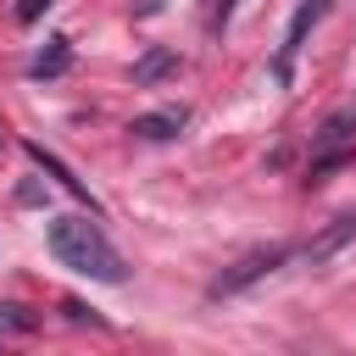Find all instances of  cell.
<instances>
[{
  "label": "cell",
  "mask_w": 356,
  "mask_h": 356,
  "mask_svg": "<svg viewBox=\"0 0 356 356\" xmlns=\"http://www.w3.org/2000/svg\"><path fill=\"white\" fill-rule=\"evenodd\" d=\"M44 239H50V256H56L67 273H78V278H95V284H122V278H128L117 245H111L106 228L89 222V217H50Z\"/></svg>",
  "instance_id": "1"
},
{
  "label": "cell",
  "mask_w": 356,
  "mask_h": 356,
  "mask_svg": "<svg viewBox=\"0 0 356 356\" xmlns=\"http://www.w3.org/2000/svg\"><path fill=\"white\" fill-rule=\"evenodd\" d=\"M328 6L334 0H300L295 11H289V28H284V44H278V61H273V72H278V83H289L295 78V56H300V44H306V33L328 17Z\"/></svg>",
  "instance_id": "2"
},
{
  "label": "cell",
  "mask_w": 356,
  "mask_h": 356,
  "mask_svg": "<svg viewBox=\"0 0 356 356\" xmlns=\"http://www.w3.org/2000/svg\"><path fill=\"white\" fill-rule=\"evenodd\" d=\"M350 145H356V106L334 111V117L317 128V139H312V178H317V172H328Z\"/></svg>",
  "instance_id": "3"
},
{
  "label": "cell",
  "mask_w": 356,
  "mask_h": 356,
  "mask_svg": "<svg viewBox=\"0 0 356 356\" xmlns=\"http://www.w3.org/2000/svg\"><path fill=\"white\" fill-rule=\"evenodd\" d=\"M289 261V245H267V250H250V256H239L217 284H211V295H239L245 284H256V278H267L273 267H284Z\"/></svg>",
  "instance_id": "4"
},
{
  "label": "cell",
  "mask_w": 356,
  "mask_h": 356,
  "mask_svg": "<svg viewBox=\"0 0 356 356\" xmlns=\"http://www.w3.org/2000/svg\"><path fill=\"white\" fill-rule=\"evenodd\" d=\"M184 122H189V111H184V106H167V111L134 117V122H128V134H139V139H172V134H178Z\"/></svg>",
  "instance_id": "5"
},
{
  "label": "cell",
  "mask_w": 356,
  "mask_h": 356,
  "mask_svg": "<svg viewBox=\"0 0 356 356\" xmlns=\"http://www.w3.org/2000/svg\"><path fill=\"white\" fill-rule=\"evenodd\" d=\"M345 239H356V211H345V217H334V228L328 234H317L312 245H306V261H328Z\"/></svg>",
  "instance_id": "6"
},
{
  "label": "cell",
  "mask_w": 356,
  "mask_h": 356,
  "mask_svg": "<svg viewBox=\"0 0 356 356\" xmlns=\"http://www.w3.org/2000/svg\"><path fill=\"white\" fill-rule=\"evenodd\" d=\"M33 328H39V312H33V306L0 300V350H6V339H22V334H33Z\"/></svg>",
  "instance_id": "7"
},
{
  "label": "cell",
  "mask_w": 356,
  "mask_h": 356,
  "mask_svg": "<svg viewBox=\"0 0 356 356\" xmlns=\"http://www.w3.org/2000/svg\"><path fill=\"white\" fill-rule=\"evenodd\" d=\"M167 67H178V56H172V50H150V56L134 67V83H150V78H161Z\"/></svg>",
  "instance_id": "8"
},
{
  "label": "cell",
  "mask_w": 356,
  "mask_h": 356,
  "mask_svg": "<svg viewBox=\"0 0 356 356\" xmlns=\"http://www.w3.org/2000/svg\"><path fill=\"white\" fill-rule=\"evenodd\" d=\"M56 72H67V39H50V56L33 61V78H56Z\"/></svg>",
  "instance_id": "9"
}]
</instances>
